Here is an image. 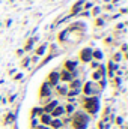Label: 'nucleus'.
<instances>
[{"mask_svg":"<svg viewBox=\"0 0 128 129\" xmlns=\"http://www.w3.org/2000/svg\"><path fill=\"white\" fill-rule=\"evenodd\" d=\"M72 110H74L72 105H66V107H65V111H66V113H72Z\"/></svg>","mask_w":128,"mask_h":129,"instance_id":"obj_15","label":"nucleus"},{"mask_svg":"<svg viewBox=\"0 0 128 129\" xmlns=\"http://www.w3.org/2000/svg\"><path fill=\"white\" fill-rule=\"evenodd\" d=\"M50 123H51V126H53L54 129H57V128H60V126H62V122H60V120H57V119H56V120H53V122H50Z\"/></svg>","mask_w":128,"mask_h":129,"instance_id":"obj_11","label":"nucleus"},{"mask_svg":"<svg viewBox=\"0 0 128 129\" xmlns=\"http://www.w3.org/2000/svg\"><path fill=\"white\" fill-rule=\"evenodd\" d=\"M50 122H51V117H50L48 114H45V113H44V114L41 116V123H44V125H48Z\"/></svg>","mask_w":128,"mask_h":129,"instance_id":"obj_8","label":"nucleus"},{"mask_svg":"<svg viewBox=\"0 0 128 129\" xmlns=\"http://www.w3.org/2000/svg\"><path fill=\"white\" fill-rule=\"evenodd\" d=\"M41 98H47L48 95H50V84L48 83H44L42 86H41Z\"/></svg>","mask_w":128,"mask_h":129,"instance_id":"obj_4","label":"nucleus"},{"mask_svg":"<svg viewBox=\"0 0 128 129\" xmlns=\"http://www.w3.org/2000/svg\"><path fill=\"white\" fill-rule=\"evenodd\" d=\"M80 90H72V92H69V96H74V95H77Z\"/></svg>","mask_w":128,"mask_h":129,"instance_id":"obj_21","label":"nucleus"},{"mask_svg":"<svg viewBox=\"0 0 128 129\" xmlns=\"http://www.w3.org/2000/svg\"><path fill=\"white\" fill-rule=\"evenodd\" d=\"M81 3H83V2H77V3H75V5H74V8H72V15H74V14H77V12H78V9H80V8H81Z\"/></svg>","mask_w":128,"mask_h":129,"instance_id":"obj_10","label":"nucleus"},{"mask_svg":"<svg viewBox=\"0 0 128 129\" xmlns=\"http://www.w3.org/2000/svg\"><path fill=\"white\" fill-rule=\"evenodd\" d=\"M80 60L83 62H91L92 60V50L91 48H83L80 51Z\"/></svg>","mask_w":128,"mask_h":129,"instance_id":"obj_2","label":"nucleus"},{"mask_svg":"<svg viewBox=\"0 0 128 129\" xmlns=\"http://www.w3.org/2000/svg\"><path fill=\"white\" fill-rule=\"evenodd\" d=\"M115 68H116V64L113 63V62H110V63H109V69H110V74H113V69H115Z\"/></svg>","mask_w":128,"mask_h":129,"instance_id":"obj_14","label":"nucleus"},{"mask_svg":"<svg viewBox=\"0 0 128 129\" xmlns=\"http://www.w3.org/2000/svg\"><path fill=\"white\" fill-rule=\"evenodd\" d=\"M56 107H57V102H56V101H53V102H50L47 107H44V110H42V111H44L45 114H48V113H51Z\"/></svg>","mask_w":128,"mask_h":129,"instance_id":"obj_5","label":"nucleus"},{"mask_svg":"<svg viewBox=\"0 0 128 129\" xmlns=\"http://www.w3.org/2000/svg\"><path fill=\"white\" fill-rule=\"evenodd\" d=\"M59 78H60V80H63V81H71V78H72V77H71V72L63 71V72L59 75Z\"/></svg>","mask_w":128,"mask_h":129,"instance_id":"obj_6","label":"nucleus"},{"mask_svg":"<svg viewBox=\"0 0 128 129\" xmlns=\"http://www.w3.org/2000/svg\"><path fill=\"white\" fill-rule=\"evenodd\" d=\"M63 108H62V107H56V108H54V110H53V111H51V113H53V116H56V117H57V116H60V114H63Z\"/></svg>","mask_w":128,"mask_h":129,"instance_id":"obj_9","label":"nucleus"},{"mask_svg":"<svg viewBox=\"0 0 128 129\" xmlns=\"http://www.w3.org/2000/svg\"><path fill=\"white\" fill-rule=\"evenodd\" d=\"M99 78H101V74L99 72H95L94 74V80H99Z\"/></svg>","mask_w":128,"mask_h":129,"instance_id":"obj_18","label":"nucleus"},{"mask_svg":"<svg viewBox=\"0 0 128 129\" xmlns=\"http://www.w3.org/2000/svg\"><path fill=\"white\" fill-rule=\"evenodd\" d=\"M91 92H92V83H88V84L84 86V93H86V95H89Z\"/></svg>","mask_w":128,"mask_h":129,"instance_id":"obj_12","label":"nucleus"},{"mask_svg":"<svg viewBox=\"0 0 128 129\" xmlns=\"http://www.w3.org/2000/svg\"><path fill=\"white\" fill-rule=\"evenodd\" d=\"M80 84H81L80 81H74V83L71 84V87H80Z\"/></svg>","mask_w":128,"mask_h":129,"instance_id":"obj_17","label":"nucleus"},{"mask_svg":"<svg viewBox=\"0 0 128 129\" xmlns=\"http://www.w3.org/2000/svg\"><path fill=\"white\" fill-rule=\"evenodd\" d=\"M75 62H71V60H68V62H65V68H66V71L68 72H71V71H74L75 69Z\"/></svg>","mask_w":128,"mask_h":129,"instance_id":"obj_7","label":"nucleus"},{"mask_svg":"<svg viewBox=\"0 0 128 129\" xmlns=\"http://www.w3.org/2000/svg\"><path fill=\"white\" fill-rule=\"evenodd\" d=\"M12 119H14V116H12V114L6 116V122H12Z\"/></svg>","mask_w":128,"mask_h":129,"instance_id":"obj_20","label":"nucleus"},{"mask_svg":"<svg viewBox=\"0 0 128 129\" xmlns=\"http://www.w3.org/2000/svg\"><path fill=\"white\" fill-rule=\"evenodd\" d=\"M84 107H86V110H88L89 113L95 114L96 111H98V99H96V98H89V99H86Z\"/></svg>","mask_w":128,"mask_h":129,"instance_id":"obj_1","label":"nucleus"},{"mask_svg":"<svg viewBox=\"0 0 128 129\" xmlns=\"http://www.w3.org/2000/svg\"><path fill=\"white\" fill-rule=\"evenodd\" d=\"M44 51H45V47H44V45H42V47H39V50H38V51H36V53H38V54H39V56H41V54H44Z\"/></svg>","mask_w":128,"mask_h":129,"instance_id":"obj_16","label":"nucleus"},{"mask_svg":"<svg viewBox=\"0 0 128 129\" xmlns=\"http://www.w3.org/2000/svg\"><path fill=\"white\" fill-rule=\"evenodd\" d=\"M65 33H66V32H62V33H60V36H59V39H60V41H63V38H65Z\"/></svg>","mask_w":128,"mask_h":129,"instance_id":"obj_22","label":"nucleus"},{"mask_svg":"<svg viewBox=\"0 0 128 129\" xmlns=\"http://www.w3.org/2000/svg\"><path fill=\"white\" fill-rule=\"evenodd\" d=\"M59 92H60V93H66V90H65V87H59Z\"/></svg>","mask_w":128,"mask_h":129,"instance_id":"obj_23","label":"nucleus"},{"mask_svg":"<svg viewBox=\"0 0 128 129\" xmlns=\"http://www.w3.org/2000/svg\"><path fill=\"white\" fill-rule=\"evenodd\" d=\"M92 57H95V59H101L102 54H101V51H94V53H92Z\"/></svg>","mask_w":128,"mask_h":129,"instance_id":"obj_13","label":"nucleus"},{"mask_svg":"<svg viewBox=\"0 0 128 129\" xmlns=\"http://www.w3.org/2000/svg\"><path fill=\"white\" fill-rule=\"evenodd\" d=\"M57 81H59V74L53 71V72L48 75V84H50V86H56Z\"/></svg>","mask_w":128,"mask_h":129,"instance_id":"obj_3","label":"nucleus"},{"mask_svg":"<svg viewBox=\"0 0 128 129\" xmlns=\"http://www.w3.org/2000/svg\"><path fill=\"white\" fill-rule=\"evenodd\" d=\"M32 44H33V41L30 39V41L27 42V45H26V50H30V47H32Z\"/></svg>","mask_w":128,"mask_h":129,"instance_id":"obj_19","label":"nucleus"}]
</instances>
